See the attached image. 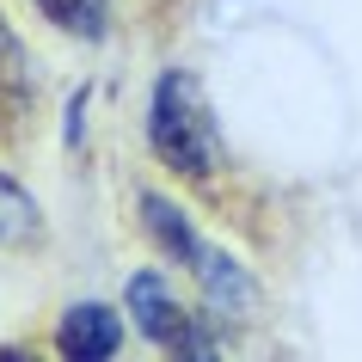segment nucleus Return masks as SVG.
Instances as JSON below:
<instances>
[{"label":"nucleus","mask_w":362,"mask_h":362,"mask_svg":"<svg viewBox=\"0 0 362 362\" xmlns=\"http://www.w3.org/2000/svg\"><path fill=\"white\" fill-rule=\"evenodd\" d=\"M141 215H148V228H153V240H160V246L172 252V258H185V264H197V258H203V246H197V233H191V221H185V215L172 209L166 197H141Z\"/></svg>","instance_id":"4"},{"label":"nucleus","mask_w":362,"mask_h":362,"mask_svg":"<svg viewBox=\"0 0 362 362\" xmlns=\"http://www.w3.org/2000/svg\"><path fill=\"white\" fill-rule=\"evenodd\" d=\"M31 233H37V203L0 172V246H25Z\"/></svg>","instance_id":"5"},{"label":"nucleus","mask_w":362,"mask_h":362,"mask_svg":"<svg viewBox=\"0 0 362 362\" xmlns=\"http://www.w3.org/2000/svg\"><path fill=\"white\" fill-rule=\"evenodd\" d=\"M148 141L153 153L166 160L172 172H191V178H209L215 166V135L197 111V93L185 74H160V93H153V111H148Z\"/></svg>","instance_id":"1"},{"label":"nucleus","mask_w":362,"mask_h":362,"mask_svg":"<svg viewBox=\"0 0 362 362\" xmlns=\"http://www.w3.org/2000/svg\"><path fill=\"white\" fill-rule=\"evenodd\" d=\"M117 344H123V325H117L111 307H68L56 350L68 362H105V356H117Z\"/></svg>","instance_id":"3"},{"label":"nucleus","mask_w":362,"mask_h":362,"mask_svg":"<svg viewBox=\"0 0 362 362\" xmlns=\"http://www.w3.org/2000/svg\"><path fill=\"white\" fill-rule=\"evenodd\" d=\"M197 264H203V288H209V301L221 307V313H233V307H246V301H252V288H246V276H240V264L215 258V252H203Z\"/></svg>","instance_id":"6"},{"label":"nucleus","mask_w":362,"mask_h":362,"mask_svg":"<svg viewBox=\"0 0 362 362\" xmlns=\"http://www.w3.org/2000/svg\"><path fill=\"white\" fill-rule=\"evenodd\" d=\"M37 6L49 25L74 31V37H98L105 31V0H37Z\"/></svg>","instance_id":"7"},{"label":"nucleus","mask_w":362,"mask_h":362,"mask_svg":"<svg viewBox=\"0 0 362 362\" xmlns=\"http://www.w3.org/2000/svg\"><path fill=\"white\" fill-rule=\"evenodd\" d=\"M25 105V56L19 43H13V31H6V19H0V123Z\"/></svg>","instance_id":"8"},{"label":"nucleus","mask_w":362,"mask_h":362,"mask_svg":"<svg viewBox=\"0 0 362 362\" xmlns=\"http://www.w3.org/2000/svg\"><path fill=\"white\" fill-rule=\"evenodd\" d=\"M129 307H135V325H141L153 344H172V350L191 344V320H185V307L166 295V283H160L153 270L129 276Z\"/></svg>","instance_id":"2"}]
</instances>
